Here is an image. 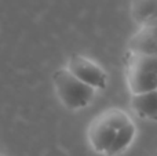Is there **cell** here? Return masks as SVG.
<instances>
[{
  "label": "cell",
  "instance_id": "10",
  "mask_svg": "<svg viewBox=\"0 0 157 156\" xmlns=\"http://www.w3.org/2000/svg\"><path fill=\"white\" fill-rule=\"evenodd\" d=\"M0 156H4V155H0Z\"/></svg>",
  "mask_w": 157,
  "mask_h": 156
},
{
  "label": "cell",
  "instance_id": "7",
  "mask_svg": "<svg viewBox=\"0 0 157 156\" xmlns=\"http://www.w3.org/2000/svg\"><path fill=\"white\" fill-rule=\"evenodd\" d=\"M134 137H135V126H134V123L130 120L127 124H124V126L119 130V133L116 134L113 142L109 146L108 151L105 152V155L114 156V155L121 154L123 151H125V149L130 146Z\"/></svg>",
  "mask_w": 157,
  "mask_h": 156
},
{
  "label": "cell",
  "instance_id": "1",
  "mask_svg": "<svg viewBox=\"0 0 157 156\" xmlns=\"http://www.w3.org/2000/svg\"><path fill=\"white\" fill-rule=\"evenodd\" d=\"M52 82H54L58 98L65 107L71 108V109L86 108L87 105L91 104V101L95 97L97 90L78 80L66 68L58 69L52 75Z\"/></svg>",
  "mask_w": 157,
  "mask_h": 156
},
{
  "label": "cell",
  "instance_id": "2",
  "mask_svg": "<svg viewBox=\"0 0 157 156\" xmlns=\"http://www.w3.org/2000/svg\"><path fill=\"white\" fill-rule=\"evenodd\" d=\"M131 119L120 109H108L99 115L88 130L91 146L99 154H105L112 145L116 134Z\"/></svg>",
  "mask_w": 157,
  "mask_h": 156
},
{
  "label": "cell",
  "instance_id": "8",
  "mask_svg": "<svg viewBox=\"0 0 157 156\" xmlns=\"http://www.w3.org/2000/svg\"><path fill=\"white\" fill-rule=\"evenodd\" d=\"M131 11L134 19L145 26L157 14V0H132Z\"/></svg>",
  "mask_w": 157,
  "mask_h": 156
},
{
  "label": "cell",
  "instance_id": "4",
  "mask_svg": "<svg viewBox=\"0 0 157 156\" xmlns=\"http://www.w3.org/2000/svg\"><path fill=\"white\" fill-rule=\"evenodd\" d=\"M66 69L94 90H103L108 86V76L105 71L83 55H73L69 60Z\"/></svg>",
  "mask_w": 157,
  "mask_h": 156
},
{
  "label": "cell",
  "instance_id": "9",
  "mask_svg": "<svg viewBox=\"0 0 157 156\" xmlns=\"http://www.w3.org/2000/svg\"><path fill=\"white\" fill-rule=\"evenodd\" d=\"M145 26H153V28H157V14L155 17H153L152 19H150L149 22H147L146 25H145Z\"/></svg>",
  "mask_w": 157,
  "mask_h": 156
},
{
  "label": "cell",
  "instance_id": "5",
  "mask_svg": "<svg viewBox=\"0 0 157 156\" xmlns=\"http://www.w3.org/2000/svg\"><path fill=\"white\" fill-rule=\"evenodd\" d=\"M131 107L141 118L157 122V90L142 94H132Z\"/></svg>",
  "mask_w": 157,
  "mask_h": 156
},
{
  "label": "cell",
  "instance_id": "6",
  "mask_svg": "<svg viewBox=\"0 0 157 156\" xmlns=\"http://www.w3.org/2000/svg\"><path fill=\"white\" fill-rule=\"evenodd\" d=\"M131 51L135 54H147L157 55V36L152 28L144 26L131 40Z\"/></svg>",
  "mask_w": 157,
  "mask_h": 156
},
{
  "label": "cell",
  "instance_id": "3",
  "mask_svg": "<svg viewBox=\"0 0 157 156\" xmlns=\"http://www.w3.org/2000/svg\"><path fill=\"white\" fill-rule=\"evenodd\" d=\"M127 82L132 94L157 90V55L132 53L127 65Z\"/></svg>",
  "mask_w": 157,
  "mask_h": 156
}]
</instances>
